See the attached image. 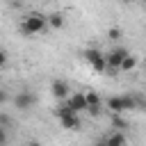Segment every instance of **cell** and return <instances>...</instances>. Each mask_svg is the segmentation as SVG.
I'll return each mask as SVG.
<instances>
[{
	"label": "cell",
	"instance_id": "4",
	"mask_svg": "<svg viewBox=\"0 0 146 146\" xmlns=\"http://www.w3.org/2000/svg\"><path fill=\"white\" fill-rule=\"evenodd\" d=\"M34 103H36V96H34L32 91H18V94L14 96V105H16V110H21V112L30 110Z\"/></svg>",
	"mask_w": 146,
	"mask_h": 146
},
{
	"label": "cell",
	"instance_id": "15",
	"mask_svg": "<svg viewBox=\"0 0 146 146\" xmlns=\"http://www.w3.org/2000/svg\"><path fill=\"white\" fill-rule=\"evenodd\" d=\"M112 125H116V128H119V130H121V128H128V123H125V121H123V119H119V116H116V114H114V116H112Z\"/></svg>",
	"mask_w": 146,
	"mask_h": 146
},
{
	"label": "cell",
	"instance_id": "7",
	"mask_svg": "<svg viewBox=\"0 0 146 146\" xmlns=\"http://www.w3.org/2000/svg\"><path fill=\"white\" fill-rule=\"evenodd\" d=\"M107 107H110L114 114H121V112H125V103H123V96H112V98L107 100Z\"/></svg>",
	"mask_w": 146,
	"mask_h": 146
},
{
	"label": "cell",
	"instance_id": "5",
	"mask_svg": "<svg viewBox=\"0 0 146 146\" xmlns=\"http://www.w3.org/2000/svg\"><path fill=\"white\" fill-rule=\"evenodd\" d=\"M68 105H71V110L73 112H84V110H89V103H87V96L82 94V91H73L71 96H68V100H66Z\"/></svg>",
	"mask_w": 146,
	"mask_h": 146
},
{
	"label": "cell",
	"instance_id": "14",
	"mask_svg": "<svg viewBox=\"0 0 146 146\" xmlns=\"http://www.w3.org/2000/svg\"><path fill=\"white\" fill-rule=\"evenodd\" d=\"M107 36L116 41V39H121V36H123V32H121V27H110V30H107Z\"/></svg>",
	"mask_w": 146,
	"mask_h": 146
},
{
	"label": "cell",
	"instance_id": "3",
	"mask_svg": "<svg viewBox=\"0 0 146 146\" xmlns=\"http://www.w3.org/2000/svg\"><path fill=\"white\" fill-rule=\"evenodd\" d=\"M130 52H128V48H114V50H110L107 55H105V59H107V73L110 75H116L119 71H121V64H123V59L128 57Z\"/></svg>",
	"mask_w": 146,
	"mask_h": 146
},
{
	"label": "cell",
	"instance_id": "16",
	"mask_svg": "<svg viewBox=\"0 0 146 146\" xmlns=\"http://www.w3.org/2000/svg\"><path fill=\"white\" fill-rule=\"evenodd\" d=\"M87 112H89L91 116H98V114H100V105H98V107H89Z\"/></svg>",
	"mask_w": 146,
	"mask_h": 146
},
{
	"label": "cell",
	"instance_id": "10",
	"mask_svg": "<svg viewBox=\"0 0 146 146\" xmlns=\"http://www.w3.org/2000/svg\"><path fill=\"white\" fill-rule=\"evenodd\" d=\"M105 55L98 50V48H89V50H84V59L89 62V64H94V62H98V59H103Z\"/></svg>",
	"mask_w": 146,
	"mask_h": 146
},
{
	"label": "cell",
	"instance_id": "24",
	"mask_svg": "<svg viewBox=\"0 0 146 146\" xmlns=\"http://www.w3.org/2000/svg\"><path fill=\"white\" fill-rule=\"evenodd\" d=\"M144 27H146V25H144Z\"/></svg>",
	"mask_w": 146,
	"mask_h": 146
},
{
	"label": "cell",
	"instance_id": "2",
	"mask_svg": "<svg viewBox=\"0 0 146 146\" xmlns=\"http://www.w3.org/2000/svg\"><path fill=\"white\" fill-rule=\"evenodd\" d=\"M55 116L59 119V123H62L66 130H80V128H82V121H80L78 112H73L68 103H62V105L55 110Z\"/></svg>",
	"mask_w": 146,
	"mask_h": 146
},
{
	"label": "cell",
	"instance_id": "18",
	"mask_svg": "<svg viewBox=\"0 0 146 146\" xmlns=\"http://www.w3.org/2000/svg\"><path fill=\"white\" fill-rule=\"evenodd\" d=\"M96 146H107V139H105V137H103V139H98V141H96Z\"/></svg>",
	"mask_w": 146,
	"mask_h": 146
},
{
	"label": "cell",
	"instance_id": "6",
	"mask_svg": "<svg viewBox=\"0 0 146 146\" xmlns=\"http://www.w3.org/2000/svg\"><path fill=\"white\" fill-rule=\"evenodd\" d=\"M50 94H52L55 98H59V100H68L71 89H68V84H66L64 80H52V84H50Z\"/></svg>",
	"mask_w": 146,
	"mask_h": 146
},
{
	"label": "cell",
	"instance_id": "9",
	"mask_svg": "<svg viewBox=\"0 0 146 146\" xmlns=\"http://www.w3.org/2000/svg\"><path fill=\"white\" fill-rule=\"evenodd\" d=\"M48 25H50L52 30H59V27H64V14H59V11L50 14V16H48Z\"/></svg>",
	"mask_w": 146,
	"mask_h": 146
},
{
	"label": "cell",
	"instance_id": "17",
	"mask_svg": "<svg viewBox=\"0 0 146 146\" xmlns=\"http://www.w3.org/2000/svg\"><path fill=\"white\" fill-rule=\"evenodd\" d=\"M5 64H7V52L2 50V52H0V66H5Z\"/></svg>",
	"mask_w": 146,
	"mask_h": 146
},
{
	"label": "cell",
	"instance_id": "11",
	"mask_svg": "<svg viewBox=\"0 0 146 146\" xmlns=\"http://www.w3.org/2000/svg\"><path fill=\"white\" fill-rule=\"evenodd\" d=\"M135 66H137V59H135L132 55H128V57L123 59V64H121V71H132Z\"/></svg>",
	"mask_w": 146,
	"mask_h": 146
},
{
	"label": "cell",
	"instance_id": "12",
	"mask_svg": "<svg viewBox=\"0 0 146 146\" xmlns=\"http://www.w3.org/2000/svg\"><path fill=\"white\" fill-rule=\"evenodd\" d=\"M84 96H87L89 107H98V105H100V98H98V94H96V91H87Z\"/></svg>",
	"mask_w": 146,
	"mask_h": 146
},
{
	"label": "cell",
	"instance_id": "8",
	"mask_svg": "<svg viewBox=\"0 0 146 146\" xmlns=\"http://www.w3.org/2000/svg\"><path fill=\"white\" fill-rule=\"evenodd\" d=\"M105 139H107V146H125V135H123L121 130H116V132L107 135Z\"/></svg>",
	"mask_w": 146,
	"mask_h": 146
},
{
	"label": "cell",
	"instance_id": "20",
	"mask_svg": "<svg viewBox=\"0 0 146 146\" xmlns=\"http://www.w3.org/2000/svg\"><path fill=\"white\" fill-rule=\"evenodd\" d=\"M121 2H125V5H132V2H137V0H121Z\"/></svg>",
	"mask_w": 146,
	"mask_h": 146
},
{
	"label": "cell",
	"instance_id": "22",
	"mask_svg": "<svg viewBox=\"0 0 146 146\" xmlns=\"http://www.w3.org/2000/svg\"><path fill=\"white\" fill-rule=\"evenodd\" d=\"M43 2H52V0H43Z\"/></svg>",
	"mask_w": 146,
	"mask_h": 146
},
{
	"label": "cell",
	"instance_id": "13",
	"mask_svg": "<svg viewBox=\"0 0 146 146\" xmlns=\"http://www.w3.org/2000/svg\"><path fill=\"white\" fill-rule=\"evenodd\" d=\"M91 68H94L96 73H105V71H107V59L103 57V59H98V62H94V64H91Z\"/></svg>",
	"mask_w": 146,
	"mask_h": 146
},
{
	"label": "cell",
	"instance_id": "1",
	"mask_svg": "<svg viewBox=\"0 0 146 146\" xmlns=\"http://www.w3.org/2000/svg\"><path fill=\"white\" fill-rule=\"evenodd\" d=\"M46 25H48V16H43V14H39V11H32V14H27V16L21 21L18 30H21V34L32 36V34L43 32V30H46Z\"/></svg>",
	"mask_w": 146,
	"mask_h": 146
},
{
	"label": "cell",
	"instance_id": "19",
	"mask_svg": "<svg viewBox=\"0 0 146 146\" xmlns=\"http://www.w3.org/2000/svg\"><path fill=\"white\" fill-rule=\"evenodd\" d=\"M27 146H43L41 141H36V139H32V141H27Z\"/></svg>",
	"mask_w": 146,
	"mask_h": 146
},
{
	"label": "cell",
	"instance_id": "23",
	"mask_svg": "<svg viewBox=\"0 0 146 146\" xmlns=\"http://www.w3.org/2000/svg\"><path fill=\"white\" fill-rule=\"evenodd\" d=\"M141 2H144V5H146V0H141Z\"/></svg>",
	"mask_w": 146,
	"mask_h": 146
},
{
	"label": "cell",
	"instance_id": "21",
	"mask_svg": "<svg viewBox=\"0 0 146 146\" xmlns=\"http://www.w3.org/2000/svg\"><path fill=\"white\" fill-rule=\"evenodd\" d=\"M11 2H25V0H11Z\"/></svg>",
	"mask_w": 146,
	"mask_h": 146
}]
</instances>
